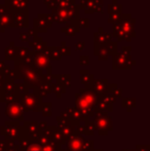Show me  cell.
<instances>
[{
    "label": "cell",
    "instance_id": "cell-17",
    "mask_svg": "<svg viewBox=\"0 0 150 151\" xmlns=\"http://www.w3.org/2000/svg\"><path fill=\"white\" fill-rule=\"evenodd\" d=\"M17 47V58H20V60H24L25 58L31 55V52L26 47L23 46H16Z\"/></svg>",
    "mask_w": 150,
    "mask_h": 151
},
{
    "label": "cell",
    "instance_id": "cell-10",
    "mask_svg": "<svg viewBox=\"0 0 150 151\" xmlns=\"http://www.w3.org/2000/svg\"><path fill=\"white\" fill-rule=\"evenodd\" d=\"M29 46H32L33 50H34V52L33 54L35 55H38L40 52H42V50L47 46V42L44 41L42 38L40 37H35L34 39H32V41H29L28 42Z\"/></svg>",
    "mask_w": 150,
    "mask_h": 151
},
{
    "label": "cell",
    "instance_id": "cell-24",
    "mask_svg": "<svg viewBox=\"0 0 150 151\" xmlns=\"http://www.w3.org/2000/svg\"><path fill=\"white\" fill-rule=\"evenodd\" d=\"M88 61H90L88 57L86 56L80 57V65H88Z\"/></svg>",
    "mask_w": 150,
    "mask_h": 151
},
{
    "label": "cell",
    "instance_id": "cell-2",
    "mask_svg": "<svg viewBox=\"0 0 150 151\" xmlns=\"http://www.w3.org/2000/svg\"><path fill=\"white\" fill-rule=\"evenodd\" d=\"M52 21L59 24H66L68 22H77L80 18V6L74 4L69 8H54L50 14Z\"/></svg>",
    "mask_w": 150,
    "mask_h": 151
},
{
    "label": "cell",
    "instance_id": "cell-12",
    "mask_svg": "<svg viewBox=\"0 0 150 151\" xmlns=\"http://www.w3.org/2000/svg\"><path fill=\"white\" fill-rule=\"evenodd\" d=\"M95 55L99 58V60H107L109 57L106 45H95Z\"/></svg>",
    "mask_w": 150,
    "mask_h": 151
},
{
    "label": "cell",
    "instance_id": "cell-20",
    "mask_svg": "<svg viewBox=\"0 0 150 151\" xmlns=\"http://www.w3.org/2000/svg\"><path fill=\"white\" fill-rule=\"evenodd\" d=\"M77 23L79 28H88L90 27V19L88 18H79Z\"/></svg>",
    "mask_w": 150,
    "mask_h": 151
},
{
    "label": "cell",
    "instance_id": "cell-27",
    "mask_svg": "<svg viewBox=\"0 0 150 151\" xmlns=\"http://www.w3.org/2000/svg\"><path fill=\"white\" fill-rule=\"evenodd\" d=\"M122 52L126 55H130L131 52V46H122Z\"/></svg>",
    "mask_w": 150,
    "mask_h": 151
},
{
    "label": "cell",
    "instance_id": "cell-23",
    "mask_svg": "<svg viewBox=\"0 0 150 151\" xmlns=\"http://www.w3.org/2000/svg\"><path fill=\"white\" fill-rule=\"evenodd\" d=\"M84 47H85V42L84 41H79L75 43V48L77 50H82Z\"/></svg>",
    "mask_w": 150,
    "mask_h": 151
},
{
    "label": "cell",
    "instance_id": "cell-1",
    "mask_svg": "<svg viewBox=\"0 0 150 151\" xmlns=\"http://www.w3.org/2000/svg\"><path fill=\"white\" fill-rule=\"evenodd\" d=\"M135 20L130 14H123V18L119 23L113 24V33L111 34L115 38H117V42L121 41H132L134 37H136L135 32Z\"/></svg>",
    "mask_w": 150,
    "mask_h": 151
},
{
    "label": "cell",
    "instance_id": "cell-22",
    "mask_svg": "<svg viewBox=\"0 0 150 151\" xmlns=\"http://www.w3.org/2000/svg\"><path fill=\"white\" fill-rule=\"evenodd\" d=\"M44 3H45L46 7L48 8V9H54L55 8V3H56V0H43Z\"/></svg>",
    "mask_w": 150,
    "mask_h": 151
},
{
    "label": "cell",
    "instance_id": "cell-3",
    "mask_svg": "<svg viewBox=\"0 0 150 151\" xmlns=\"http://www.w3.org/2000/svg\"><path fill=\"white\" fill-rule=\"evenodd\" d=\"M52 26V18L48 14H39L36 18L33 19V30L36 33L39 32H47L50 28Z\"/></svg>",
    "mask_w": 150,
    "mask_h": 151
},
{
    "label": "cell",
    "instance_id": "cell-21",
    "mask_svg": "<svg viewBox=\"0 0 150 151\" xmlns=\"http://www.w3.org/2000/svg\"><path fill=\"white\" fill-rule=\"evenodd\" d=\"M123 18V14H116V16H109L108 18V23H112V24H116V23H119L120 21Z\"/></svg>",
    "mask_w": 150,
    "mask_h": 151
},
{
    "label": "cell",
    "instance_id": "cell-7",
    "mask_svg": "<svg viewBox=\"0 0 150 151\" xmlns=\"http://www.w3.org/2000/svg\"><path fill=\"white\" fill-rule=\"evenodd\" d=\"M131 57L130 55L123 54V52H115L113 55V68H119V69H124V68H130L128 64L130 63Z\"/></svg>",
    "mask_w": 150,
    "mask_h": 151
},
{
    "label": "cell",
    "instance_id": "cell-19",
    "mask_svg": "<svg viewBox=\"0 0 150 151\" xmlns=\"http://www.w3.org/2000/svg\"><path fill=\"white\" fill-rule=\"evenodd\" d=\"M106 47H107V50H108V54L112 55V56H113L115 52H117V42L110 41L106 45Z\"/></svg>",
    "mask_w": 150,
    "mask_h": 151
},
{
    "label": "cell",
    "instance_id": "cell-25",
    "mask_svg": "<svg viewBox=\"0 0 150 151\" xmlns=\"http://www.w3.org/2000/svg\"><path fill=\"white\" fill-rule=\"evenodd\" d=\"M20 39L22 40V41L24 42H29L30 41V38H29V36L27 35V33H20Z\"/></svg>",
    "mask_w": 150,
    "mask_h": 151
},
{
    "label": "cell",
    "instance_id": "cell-11",
    "mask_svg": "<svg viewBox=\"0 0 150 151\" xmlns=\"http://www.w3.org/2000/svg\"><path fill=\"white\" fill-rule=\"evenodd\" d=\"M61 31L68 36H74L80 32V28L77 22H68L66 23V26L61 28Z\"/></svg>",
    "mask_w": 150,
    "mask_h": 151
},
{
    "label": "cell",
    "instance_id": "cell-18",
    "mask_svg": "<svg viewBox=\"0 0 150 151\" xmlns=\"http://www.w3.org/2000/svg\"><path fill=\"white\" fill-rule=\"evenodd\" d=\"M60 50V52L62 56H65V57H69L71 55V50L69 46L66 45V42L65 41H62L61 42V46L59 47Z\"/></svg>",
    "mask_w": 150,
    "mask_h": 151
},
{
    "label": "cell",
    "instance_id": "cell-28",
    "mask_svg": "<svg viewBox=\"0 0 150 151\" xmlns=\"http://www.w3.org/2000/svg\"><path fill=\"white\" fill-rule=\"evenodd\" d=\"M29 151H41V149L39 147H37V146H32Z\"/></svg>",
    "mask_w": 150,
    "mask_h": 151
},
{
    "label": "cell",
    "instance_id": "cell-16",
    "mask_svg": "<svg viewBox=\"0 0 150 151\" xmlns=\"http://www.w3.org/2000/svg\"><path fill=\"white\" fill-rule=\"evenodd\" d=\"M48 47V57L52 60H61L62 58V55L60 52V50H59L58 46H52V47Z\"/></svg>",
    "mask_w": 150,
    "mask_h": 151
},
{
    "label": "cell",
    "instance_id": "cell-4",
    "mask_svg": "<svg viewBox=\"0 0 150 151\" xmlns=\"http://www.w3.org/2000/svg\"><path fill=\"white\" fill-rule=\"evenodd\" d=\"M12 18V28H28V10H10Z\"/></svg>",
    "mask_w": 150,
    "mask_h": 151
},
{
    "label": "cell",
    "instance_id": "cell-26",
    "mask_svg": "<svg viewBox=\"0 0 150 151\" xmlns=\"http://www.w3.org/2000/svg\"><path fill=\"white\" fill-rule=\"evenodd\" d=\"M27 35L29 36V38H32V39H34L35 37H37V33L34 30H33V29H30V30H28V32H27Z\"/></svg>",
    "mask_w": 150,
    "mask_h": 151
},
{
    "label": "cell",
    "instance_id": "cell-6",
    "mask_svg": "<svg viewBox=\"0 0 150 151\" xmlns=\"http://www.w3.org/2000/svg\"><path fill=\"white\" fill-rule=\"evenodd\" d=\"M80 8H83L86 14L102 12L103 0H80Z\"/></svg>",
    "mask_w": 150,
    "mask_h": 151
},
{
    "label": "cell",
    "instance_id": "cell-13",
    "mask_svg": "<svg viewBox=\"0 0 150 151\" xmlns=\"http://www.w3.org/2000/svg\"><path fill=\"white\" fill-rule=\"evenodd\" d=\"M122 6L117 3V0H112V3L108 5V14L109 16H116L121 14Z\"/></svg>",
    "mask_w": 150,
    "mask_h": 151
},
{
    "label": "cell",
    "instance_id": "cell-8",
    "mask_svg": "<svg viewBox=\"0 0 150 151\" xmlns=\"http://www.w3.org/2000/svg\"><path fill=\"white\" fill-rule=\"evenodd\" d=\"M112 35L110 33H106L103 28H99V30L94 34V43L95 45H107L111 41Z\"/></svg>",
    "mask_w": 150,
    "mask_h": 151
},
{
    "label": "cell",
    "instance_id": "cell-5",
    "mask_svg": "<svg viewBox=\"0 0 150 151\" xmlns=\"http://www.w3.org/2000/svg\"><path fill=\"white\" fill-rule=\"evenodd\" d=\"M12 25V18L10 10L7 6L4 4H0V32H5V29L8 27H11Z\"/></svg>",
    "mask_w": 150,
    "mask_h": 151
},
{
    "label": "cell",
    "instance_id": "cell-14",
    "mask_svg": "<svg viewBox=\"0 0 150 151\" xmlns=\"http://www.w3.org/2000/svg\"><path fill=\"white\" fill-rule=\"evenodd\" d=\"M17 58V47L14 46V42L11 41L8 47L5 50V59L6 60H12Z\"/></svg>",
    "mask_w": 150,
    "mask_h": 151
},
{
    "label": "cell",
    "instance_id": "cell-15",
    "mask_svg": "<svg viewBox=\"0 0 150 151\" xmlns=\"http://www.w3.org/2000/svg\"><path fill=\"white\" fill-rule=\"evenodd\" d=\"M76 4L75 0H56L55 8H69Z\"/></svg>",
    "mask_w": 150,
    "mask_h": 151
},
{
    "label": "cell",
    "instance_id": "cell-9",
    "mask_svg": "<svg viewBox=\"0 0 150 151\" xmlns=\"http://www.w3.org/2000/svg\"><path fill=\"white\" fill-rule=\"evenodd\" d=\"M5 5L9 10H28L29 0H5Z\"/></svg>",
    "mask_w": 150,
    "mask_h": 151
}]
</instances>
